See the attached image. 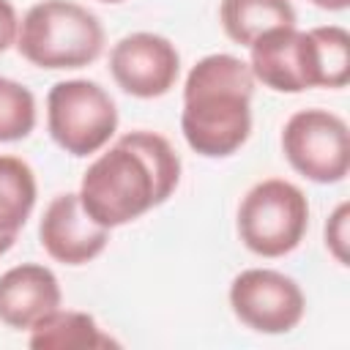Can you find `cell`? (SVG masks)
<instances>
[{
  "mask_svg": "<svg viewBox=\"0 0 350 350\" xmlns=\"http://www.w3.org/2000/svg\"><path fill=\"white\" fill-rule=\"evenodd\" d=\"M180 183V156L156 131H129L82 175L79 202L93 221L112 230L172 197Z\"/></svg>",
  "mask_w": 350,
  "mask_h": 350,
  "instance_id": "obj_1",
  "label": "cell"
},
{
  "mask_svg": "<svg viewBox=\"0 0 350 350\" xmlns=\"http://www.w3.org/2000/svg\"><path fill=\"white\" fill-rule=\"evenodd\" d=\"M254 74L235 55L216 52L197 60L183 82L180 131L205 159H227L252 134Z\"/></svg>",
  "mask_w": 350,
  "mask_h": 350,
  "instance_id": "obj_2",
  "label": "cell"
},
{
  "mask_svg": "<svg viewBox=\"0 0 350 350\" xmlns=\"http://www.w3.org/2000/svg\"><path fill=\"white\" fill-rule=\"evenodd\" d=\"M249 68L276 93L345 88L350 79V33L339 25L273 27L249 44Z\"/></svg>",
  "mask_w": 350,
  "mask_h": 350,
  "instance_id": "obj_3",
  "label": "cell"
},
{
  "mask_svg": "<svg viewBox=\"0 0 350 350\" xmlns=\"http://www.w3.org/2000/svg\"><path fill=\"white\" fill-rule=\"evenodd\" d=\"M16 49L38 68H85L104 52V27L79 3L41 0L22 16Z\"/></svg>",
  "mask_w": 350,
  "mask_h": 350,
  "instance_id": "obj_4",
  "label": "cell"
},
{
  "mask_svg": "<svg viewBox=\"0 0 350 350\" xmlns=\"http://www.w3.org/2000/svg\"><path fill=\"white\" fill-rule=\"evenodd\" d=\"M309 227L306 194L282 178L254 183L238 205V235L257 257H284L304 241Z\"/></svg>",
  "mask_w": 350,
  "mask_h": 350,
  "instance_id": "obj_5",
  "label": "cell"
},
{
  "mask_svg": "<svg viewBox=\"0 0 350 350\" xmlns=\"http://www.w3.org/2000/svg\"><path fill=\"white\" fill-rule=\"evenodd\" d=\"M46 129L66 153L90 156L112 139L118 107L98 82L63 79L46 96Z\"/></svg>",
  "mask_w": 350,
  "mask_h": 350,
  "instance_id": "obj_6",
  "label": "cell"
},
{
  "mask_svg": "<svg viewBox=\"0 0 350 350\" xmlns=\"http://www.w3.org/2000/svg\"><path fill=\"white\" fill-rule=\"evenodd\" d=\"M282 150L295 172L314 183H339L350 170L347 123L320 107L298 109L282 129Z\"/></svg>",
  "mask_w": 350,
  "mask_h": 350,
  "instance_id": "obj_7",
  "label": "cell"
},
{
  "mask_svg": "<svg viewBox=\"0 0 350 350\" xmlns=\"http://www.w3.org/2000/svg\"><path fill=\"white\" fill-rule=\"evenodd\" d=\"M230 306L257 334H287L301 323L306 298L293 276L273 268H246L230 284Z\"/></svg>",
  "mask_w": 350,
  "mask_h": 350,
  "instance_id": "obj_8",
  "label": "cell"
},
{
  "mask_svg": "<svg viewBox=\"0 0 350 350\" xmlns=\"http://www.w3.org/2000/svg\"><path fill=\"white\" fill-rule=\"evenodd\" d=\"M109 74L129 96L159 98L178 82L180 55L175 44L159 33H129L109 52Z\"/></svg>",
  "mask_w": 350,
  "mask_h": 350,
  "instance_id": "obj_9",
  "label": "cell"
},
{
  "mask_svg": "<svg viewBox=\"0 0 350 350\" xmlns=\"http://www.w3.org/2000/svg\"><path fill=\"white\" fill-rule=\"evenodd\" d=\"M38 241L52 260L63 265H85L107 249L109 230L88 216L79 194L66 191L46 205L38 224Z\"/></svg>",
  "mask_w": 350,
  "mask_h": 350,
  "instance_id": "obj_10",
  "label": "cell"
},
{
  "mask_svg": "<svg viewBox=\"0 0 350 350\" xmlns=\"http://www.w3.org/2000/svg\"><path fill=\"white\" fill-rule=\"evenodd\" d=\"M60 301V282L46 265L22 262L0 276V323L14 331H30Z\"/></svg>",
  "mask_w": 350,
  "mask_h": 350,
  "instance_id": "obj_11",
  "label": "cell"
},
{
  "mask_svg": "<svg viewBox=\"0 0 350 350\" xmlns=\"http://www.w3.org/2000/svg\"><path fill=\"white\" fill-rule=\"evenodd\" d=\"M120 342L104 334L93 314L55 309L30 328V347L36 350H93V347H118Z\"/></svg>",
  "mask_w": 350,
  "mask_h": 350,
  "instance_id": "obj_12",
  "label": "cell"
},
{
  "mask_svg": "<svg viewBox=\"0 0 350 350\" xmlns=\"http://www.w3.org/2000/svg\"><path fill=\"white\" fill-rule=\"evenodd\" d=\"M219 19L235 44L249 46L273 27L295 25V8L290 0H221Z\"/></svg>",
  "mask_w": 350,
  "mask_h": 350,
  "instance_id": "obj_13",
  "label": "cell"
},
{
  "mask_svg": "<svg viewBox=\"0 0 350 350\" xmlns=\"http://www.w3.org/2000/svg\"><path fill=\"white\" fill-rule=\"evenodd\" d=\"M38 186L33 167L19 156H0V232L19 235L36 208Z\"/></svg>",
  "mask_w": 350,
  "mask_h": 350,
  "instance_id": "obj_14",
  "label": "cell"
},
{
  "mask_svg": "<svg viewBox=\"0 0 350 350\" xmlns=\"http://www.w3.org/2000/svg\"><path fill=\"white\" fill-rule=\"evenodd\" d=\"M36 129L33 93L8 77H0V142L25 139Z\"/></svg>",
  "mask_w": 350,
  "mask_h": 350,
  "instance_id": "obj_15",
  "label": "cell"
},
{
  "mask_svg": "<svg viewBox=\"0 0 350 350\" xmlns=\"http://www.w3.org/2000/svg\"><path fill=\"white\" fill-rule=\"evenodd\" d=\"M347 219H350V205L342 202L325 221V246L339 265H347V243H350V232H347L350 221Z\"/></svg>",
  "mask_w": 350,
  "mask_h": 350,
  "instance_id": "obj_16",
  "label": "cell"
},
{
  "mask_svg": "<svg viewBox=\"0 0 350 350\" xmlns=\"http://www.w3.org/2000/svg\"><path fill=\"white\" fill-rule=\"evenodd\" d=\"M16 33H19L16 8L8 0H0V55L16 41Z\"/></svg>",
  "mask_w": 350,
  "mask_h": 350,
  "instance_id": "obj_17",
  "label": "cell"
},
{
  "mask_svg": "<svg viewBox=\"0 0 350 350\" xmlns=\"http://www.w3.org/2000/svg\"><path fill=\"white\" fill-rule=\"evenodd\" d=\"M309 3H314V5L323 8V11H345L350 0H309Z\"/></svg>",
  "mask_w": 350,
  "mask_h": 350,
  "instance_id": "obj_18",
  "label": "cell"
},
{
  "mask_svg": "<svg viewBox=\"0 0 350 350\" xmlns=\"http://www.w3.org/2000/svg\"><path fill=\"white\" fill-rule=\"evenodd\" d=\"M14 243H16V235H3V232H0V257H3Z\"/></svg>",
  "mask_w": 350,
  "mask_h": 350,
  "instance_id": "obj_19",
  "label": "cell"
},
{
  "mask_svg": "<svg viewBox=\"0 0 350 350\" xmlns=\"http://www.w3.org/2000/svg\"><path fill=\"white\" fill-rule=\"evenodd\" d=\"M101 3H123V0H101Z\"/></svg>",
  "mask_w": 350,
  "mask_h": 350,
  "instance_id": "obj_20",
  "label": "cell"
}]
</instances>
